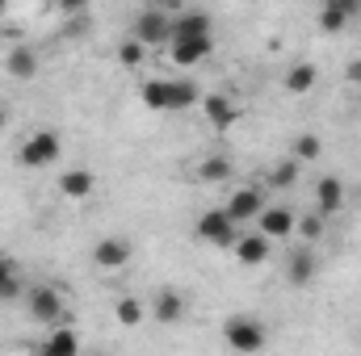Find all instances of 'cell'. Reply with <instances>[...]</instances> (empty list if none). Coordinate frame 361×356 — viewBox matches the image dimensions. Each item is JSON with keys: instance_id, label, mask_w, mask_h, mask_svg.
I'll list each match as a JSON object with an SVG mask.
<instances>
[{"instance_id": "30bf717a", "label": "cell", "mask_w": 361, "mask_h": 356, "mask_svg": "<svg viewBox=\"0 0 361 356\" xmlns=\"http://www.w3.org/2000/svg\"><path fill=\"white\" fill-rule=\"evenodd\" d=\"M345 201H349V193H345V180L341 177H319L315 180V214L336 218V214L345 210Z\"/></svg>"}, {"instance_id": "3957f363", "label": "cell", "mask_w": 361, "mask_h": 356, "mask_svg": "<svg viewBox=\"0 0 361 356\" xmlns=\"http://www.w3.org/2000/svg\"><path fill=\"white\" fill-rule=\"evenodd\" d=\"M130 38L143 42V46H160V42H173V13L164 4H147L139 8L135 25H130Z\"/></svg>"}, {"instance_id": "484cf974", "label": "cell", "mask_w": 361, "mask_h": 356, "mask_svg": "<svg viewBox=\"0 0 361 356\" xmlns=\"http://www.w3.org/2000/svg\"><path fill=\"white\" fill-rule=\"evenodd\" d=\"M319 155H324V139H319V134H294V155H290V160L315 164Z\"/></svg>"}, {"instance_id": "ba28073f", "label": "cell", "mask_w": 361, "mask_h": 356, "mask_svg": "<svg viewBox=\"0 0 361 356\" xmlns=\"http://www.w3.org/2000/svg\"><path fill=\"white\" fill-rule=\"evenodd\" d=\"M357 13H361L357 0H324L319 13H315V21H319L324 34H341V30H349V21H353Z\"/></svg>"}, {"instance_id": "6da1fadb", "label": "cell", "mask_w": 361, "mask_h": 356, "mask_svg": "<svg viewBox=\"0 0 361 356\" xmlns=\"http://www.w3.org/2000/svg\"><path fill=\"white\" fill-rule=\"evenodd\" d=\"M223 344L240 356H257V352H265V344H269V327L257 314H231L223 323Z\"/></svg>"}, {"instance_id": "603a6c76", "label": "cell", "mask_w": 361, "mask_h": 356, "mask_svg": "<svg viewBox=\"0 0 361 356\" xmlns=\"http://www.w3.org/2000/svg\"><path fill=\"white\" fill-rule=\"evenodd\" d=\"M189 105H202V89L189 76L169 80V109H189Z\"/></svg>"}, {"instance_id": "277c9868", "label": "cell", "mask_w": 361, "mask_h": 356, "mask_svg": "<svg viewBox=\"0 0 361 356\" xmlns=\"http://www.w3.org/2000/svg\"><path fill=\"white\" fill-rule=\"evenodd\" d=\"M59 155H63V139H59L55 130H34V134H25V143H21V151H17L21 168H55Z\"/></svg>"}, {"instance_id": "f1b7e54d", "label": "cell", "mask_w": 361, "mask_h": 356, "mask_svg": "<svg viewBox=\"0 0 361 356\" xmlns=\"http://www.w3.org/2000/svg\"><path fill=\"white\" fill-rule=\"evenodd\" d=\"M118 59H122V68H139V63L147 59V46L135 42V38H126V42L118 46Z\"/></svg>"}, {"instance_id": "1f68e13d", "label": "cell", "mask_w": 361, "mask_h": 356, "mask_svg": "<svg viewBox=\"0 0 361 356\" xmlns=\"http://www.w3.org/2000/svg\"><path fill=\"white\" fill-rule=\"evenodd\" d=\"M357 201H361V189H357Z\"/></svg>"}, {"instance_id": "4316f807", "label": "cell", "mask_w": 361, "mask_h": 356, "mask_svg": "<svg viewBox=\"0 0 361 356\" xmlns=\"http://www.w3.org/2000/svg\"><path fill=\"white\" fill-rule=\"evenodd\" d=\"M227 177H231V160L227 155H206L202 168H197V180H206V184H219Z\"/></svg>"}, {"instance_id": "5bb4252c", "label": "cell", "mask_w": 361, "mask_h": 356, "mask_svg": "<svg viewBox=\"0 0 361 356\" xmlns=\"http://www.w3.org/2000/svg\"><path fill=\"white\" fill-rule=\"evenodd\" d=\"M202 113H206V122H210L214 130H227V126H235V122H240V105H235L231 96H223V92L202 96Z\"/></svg>"}, {"instance_id": "83f0119b", "label": "cell", "mask_w": 361, "mask_h": 356, "mask_svg": "<svg viewBox=\"0 0 361 356\" xmlns=\"http://www.w3.org/2000/svg\"><path fill=\"white\" fill-rule=\"evenodd\" d=\"M298 172H302V164H298V160H281V164H273V172H269L273 189H290V184L298 180Z\"/></svg>"}, {"instance_id": "9c48e42d", "label": "cell", "mask_w": 361, "mask_h": 356, "mask_svg": "<svg viewBox=\"0 0 361 356\" xmlns=\"http://www.w3.org/2000/svg\"><path fill=\"white\" fill-rule=\"evenodd\" d=\"M185 310H189V306H185V293H180V289H169V285H164V289H156V298L147 302V314H152L156 323H164V327L180 323V319H185Z\"/></svg>"}, {"instance_id": "e0dca14e", "label": "cell", "mask_w": 361, "mask_h": 356, "mask_svg": "<svg viewBox=\"0 0 361 356\" xmlns=\"http://www.w3.org/2000/svg\"><path fill=\"white\" fill-rule=\"evenodd\" d=\"M92 189H97L92 168H63V172H59V193H63L68 201H89Z\"/></svg>"}, {"instance_id": "cb8c5ba5", "label": "cell", "mask_w": 361, "mask_h": 356, "mask_svg": "<svg viewBox=\"0 0 361 356\" xmlns=\"http://www.w3.org/2000/svg\"><path fill=\"white\" fill-rule=\"evenodd\" d=\"M139 101H143L147 109H156V113H169V80H160V76L143 80V84H139Z\"/></svg>"}, {"instance_id": "5b68a950", "label": "cell", "mask_w": 361, "mask_h": 356, "mask_svg": "<svg viewBox=\"0 0 361 356\" xmlns=\"http://www.w3.org/2000/svg\"><path fill=\"white\" fill-rule=\"evenodd\" d=\"M25 314H30L34 323H42V327H55V323L63 319V293H59L55 285H34V289L25 293Z\"/></svg>"}, {"instance_id": "8fae6325", "label": "cell", "mask_w": 361, "mask_h": 356, "mask_svg": "<svg viewBox=\"0 0 361 356\" xmlns=\"http://www.w3.org/2000/svg\"><path fill=\"white\" fill-rule=\"evenodd\" d=\"M294 227H298V214L290 210V205H265V214L257 218V231L265 235V239H286V235H294Z\"/></svg>"}, {"instance_id": "52a82bcc", "label": "cell", "mask_w": 361, "mask_h": 356, "mask_svg": "<svg viewBox=\"0 0 361 356\" xmlns=\"http://www.w3.org/2000/svg\"><path fill=\"white\" fill-rule=\"evenodd\" d=\"M223 210L244 227V222H252V218H261V214H265V193H261L257 184H240V189L227 197V205H223Z\"/></svg>"}, {"instance_id": "7c38bea8", "label": "cell", "mask_w": 361, "mask_h": 356, "mask_svg": "<svg viewBox=\"0 0 361 356\" xmlns=\"http://www.w3.org/2000/svg\"><path fill=\"white\" fill-rule=\"evenodd\" d=\"M169 46H173V63L177 68H197L202 59L214 55V34H206V38H173Z\"/></svg>"}, {"instance_id": "d4e9b609", "label": "cell", "mask_w": 361, "mask_h": 356, "mask_svg": "<svg viewBox=\"0 0 361 356\" xmlns=\"http://www.w3.org/2000/svg\"><path fill=\"white\" fill-rule=\"evenodd\" d=\"M324 231H328V218H324V214H315V210H311V214H302V218H298V227H294V235H298L307 248H311V243H319V239H324Z\"/></svg>"}, {"instance_id": "9a60e30c", "label": "cell", "mask_w": 361, "mask_h": 356, "mask_svg": "<svg viewBox=\"0 0 361 356\" xmlns=\"http://www.w3.org/2000/svg\"><path fill=\"white\" fill-rule=\"evenodd\" d=\"M214 34V21L206 8H180L173 13V38H206Z\"/></svg>"}, {"instance_id": "4dcf8cb0", "label": "cell", "mask_w": 361, "mask_h": 356, "mask_svg": "<svg viewBox=\"0 0 361 356\" xmlns=\"http://www.w3.org/2000/svg\"><path fill=\"white\" fill-rule=\"evenodd\" d=\"M0 130H4V109H0Z\"/></svg>"}, {"instance_id": "2e32d148", "label": "cell", "mask_w": 361, "mask_h": 356, "mask_svg": "<svg viewBox=\"0 0 361 356\" xmlns=\"http://www.w3.org/2000/svg\"><path fill=\"white\" fill-rule=\"evenodd\" d=\"M315 272H319V256H315V248H298V252L290 256V265H286V281H290L294 289H307V285L315 281Z\"/></svg>"}, {"instance_id": "f546056e", "label": "cell", "mask_w": 361, "mask_h": 356, "mask_svg": "<svg viewBox=\"0 0 361 356\" xmlns=\"http://www.w3.org/2000/svg\"><path fill=\"white\" fill-rule=\"evenodd\" d=\"M345 84L361 89V59H349V63H345Z\"/></svg>"}, {"instance_id": "4fadbf2b", "label": "cell", "mask_w": 361, "mask_h": 356, "mask_svg": "<svg viewBox=\"0 0 361 356\" xmlns=\"http://www.w3.org/2000/svg\"><path fill=\"white\" fill-rule=\"evenodd\" d=\"M231 252H235V260H240L244 268H261L265 260H269L273 243L261 235V231H244V235L235 239V248H231Z\"/></svg>"}, {"instance_id": "d6986e66", "label": "cell", "mask_w": 361, "mask_h": 356, "mask_svg": "<svg viewBox=\"0 0 361 356\" xmlns=\"http://www.w3.org/2000/svg\"><path fill=\"white\" fill-rule=\"evenodd\" d=\"M38 356H80V331L76 327H51Z\"/></svg>"}, {"instance_id": "8992f818", "label": "cell", "mask_w": 361, "mask_h": 356, "mask_svg": "<svg viewBox=\"0 0 361 356\" xmlns=\"http://www.w3.org/2000/svg\"><path fill=\"white\" fill-rule=\"evenodd\" d=\"M130 239L126 235H101L97 243H92V265L101 268V272H118V268L130 265Z\"/></svg>"}, {"instance_id": "ffe728a7", "label": "cell", "mask_w": 361, "mask_h": 356, "mask_svg": "<svg viewBox=\"0 0 361 356\" xmlns=\"http://www.w3.org/2000/svg\"><path fill=\"white\" fill-rule=\"evenodd\" d=\"M4 68H8L13 80H34L38 76V51L34 46H13L4 55Z\"/></svg>"}, {"instance_id": "7402d4cb", "label": "cell", "mask_w": 361, "mask_h": 356, "mask_svg": "<svg viewBox=\"0 0 361 356\" xmlns=\"http://www.w3.org/2000/svg\"><path fill=\"white\" fill-rule=\"evenodd\" d=\"M114 319H118V327H139V323H147V302L126 293V298L114 302Z\"/></svg>"}, {"instance_id": "7a4b0ae2", "label": "cell", "mask_w": 361, "mask_h": 356, "mask_svg": "<svg viewBox=\"0 0 361 356\" xmlns=\"http://www.w3.org/2000/svg\"><path fill=\"white\" fill-rule=\"evenodd\" d=\"M193 235H197L202 243H210V248H227V252H231V248H235V239L244 235V227H240L223 205H219V210H206V214L197 218Z\"/></svg>"}, {"instance_id": "ac0fdd59", "label": "cell", "mask_w": 361, "mask_h": 356, "mask_svg": "<svg viewBox=\"0 0 361 356\" xmlns=\"http://www.w3.org/2000/svg\"><path fill=\"white\" fill-rule=\"evenodd\" d=\"M315 84H319V68L315 63H290L286 68V76H281V89L290 92V96H307V92H315Z\"/></svg>"}, {"instance_id": "44dd1931", "label": "cell", "mask_w": 361, "mask_h": 356, "mask_svg": "<svg viewBox=\"0 0 361 356\" xmlns=\"http://www.w3.org/2000/svg\"><path fill=\"white\" fill-rule=\"evenodd\" d=\"M21 298V265L13 256H0V302H17Z\"/></svg>"}]
</instances>
